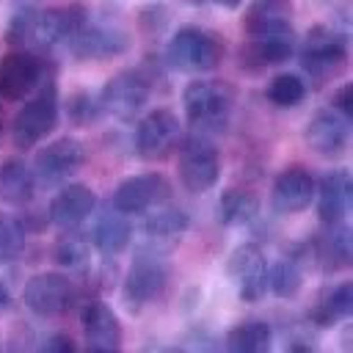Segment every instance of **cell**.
I'll return each mask as SVG.
<instances>
[{
    "label": "cell",
    "mask_w": 353,
    "mask_h": 353,
    "mask_svg": "<svg viewBox=\"0 0 353 353\" xmlns=\"http://www.w3.org/2000/svg\"><path fill=\"white\" fill-rule=\"evenodd\" d=\"M234 85L226 80H190L182 91V105L193 135L223 132L234 110Z\"/></svg>",
    "instance_id": "obj_1"
},
{
    "label": "cell",
    "mask_w": 353,
    "mask_h": 353,
    "mask_svg": "<svg viewBox=\"0 0 353 353\" xmlns=\"http://www.w3.org/2000/svg\"><path fill=\"white\" fill-rule=\"evenodd\" d=\"M58 124V91H55V74L39 83L36 97H30L11 121V141L19 152L33 149L39 141H44Z\"/></svg>",
    "instance_id": "obj_2"
},
{
    "label": "cell",
    "mask_w": 353,
    "mask_h": 353,
    "mask_svg": "<svg viewBox=\"0 0 353 353\" xmlns=\"http://www.w3.org/2000/svg\"><path fill=\"white\" fill-rule=\"evenodd\" d=\"M223 58V41L204 28H179L165 50V61L176 72L201 74L218 69Z\"/></svg>",
    "instance_id": "obj_3"
},
{
    "label": "cell",
    "mask_w": 353,
    "mask_h": 353,
    "mask_svg": "<svg viewBox=\"0 0 353 353\" xmlns=\"http://www.w3.org/2000/svg\"><path fill=\"white\" fill-rule=\"evenodd\" d=\"M301 66L312 80L323 83L339 72V66L347 58V41L339 30L328 25H314L306 30L303 44H301Z\"/></svg>",
    "instance_id": "obj_4"
},
{
    "label": "cell",
    "mask_w": 353,
    "mask_h": 353,
    "mask_svg": "<svg viewBox=\"0 0 353 353\" xmlns=\"http://www.w3.org/2000/svg\"><path fill=\"white\" fill-rule=\"evenodd\" d=\"M168 287V265L163 262V254L141 251V256L132 262V268L124 276L121 295L130 312H141L146 303L157 301Z\"/></svg>",
    "instance_id": "obj_5"
},
{
    "label": "cell",
    "mask_w": 353,
    "mask_h": 353,
    "mask_svg": "<svg viewBox=\"0 0 353 353\" xmlns=\"http://www.w3.org/2000/svg\"><path fill=\"white\" fill-rule=\"evenodd\" d=\"M152 83L154 80L149 77V72L143 66L141 69H121V72H116L113 77L105 80L102 94H99L105 113H113L119 119H132L149 102Z\"/></svg>",
    "instance_id": "obj_6"
},
{
    "label": "cell",
    "mask_w": 353,
    "mask_h": 353,
    "mask_svg": "<svg viewBox=\"0 0 353 353\" xmlns=\"http://www.w3.org/2000/svg\"><path fill=\"white\" fill-rule=\"evenodd\" d=\"M182 143V124L168 108H154L135 127V152L143 160H165Z\"/></svg>",
    "instance_id": "obj_7"
},
{
    "label": "cell",
    "mask_w": 353,
    "mask_h": 353,
    "mask_svg": "<svg viewBox=\"0 0 353 353\" xmlns=\"http://www.w3.org/2000/svg\"><path fill=\"white\" fill-rule=\"evenodd\" d=\"M83 163H85V146L77 138H72V135L55 138L44 149H39V154L33 160L36 185H41V188L63 185V182H69V176H74L80 171Z\"/></svg>",
    "instance_id": "obj_8"
},
{
    "label": "cell",
    "mask_w": 353,
    "mask_h": 353,
    "mask_svg": "<svg viewBox=\"0 0 353 353\" xmlns=\"http://www.w3.org/2000/svg\"><path fill=\"white\" fill-rule=\"evenodd\" d=\"M176 171H179V182L188 193H207L210 188H215V182L221 176V163H218L215 146L201 135H190L179 152Z\"/></svg>",
    "instance_id": "obj_9"
},
{
    "label": "cell",
    "mask_w": 353,
    "mask_h": 353,
    "mask_svg": "<svg viewBox=\"0 0 353 353\" xmlns=\"http://www.w3.org/2000/svg\"><path fill=\"white\" fill-rule=\"evenodd\" d=\"M44 61L30 50H11L0 58V99L19 102L36 94L44 80Z\"/></svg>",
    "instance_id": "obj_10"
},
{
    "label": "cell",
    "mask_w": 353,
    "mask_h": 353,
    "mask_svg": "<svg viewBox=\"0 0 353 353\" xmlns=\"http://www.w3.org/2000/svg\"><path fill=\"white\" fill-rule=\"evenodd\" d=\"M22 301L39 317H58V314H63L72 306V301H74V284L63 273L44 270V273H36V276H30L25 281Z\"/></svg>",
    "instance_id": "obj_11"
},
{
    "label": "cell",
    "mask_w": 353,
    "mask_h": 353,
    "mask_svg": "<svg viewBox=\"0 0 353 353\" xmlns=\"http://www.w3.org/2000/svg\"><path fill=\"white\" fill-rule=\"evenodd\" d=\"M168 199H171V182L163 174L149 171V174H135L119 182L110 204L124 215H143L152 207L168 204Z\"/></svg>",
    "instance_id": "obj_12"
},
{
    "label": "cell",
    "mask_w": 353,
    "mask_h": 353,
    "mask_svg": "<svg viewBox=\"0 0 353 353\" xmlns=\"http://www.w3.org/2000/svg\"><path fill=\"white\" fill-rule=\"evenodd\" d=\"M72 58L77 61H108L130 50V36L119 25H91L85 22L69 41Z\"/></svg>",
    "instance_id": "obj_13"
},
{
    "label": "cell",
    "mask_w": 353,
    "mask_h": 353,
    "mask_svg": "<svg viewBox=\"0 0 353 353\" xmlns=\"http://www.w3.org/2000/svg\"><path fill=\"white\" fill-rule=\"evenodd\" d=\"M229 276L237 281V295L245 303H256L268 292V262L254 243H243L229 254Z\"/></svg>",
    "instance_id": "obj_14"
},
{
    "label": "cell",
    "mask_w": 353,
    "mask_h": 353,
    "mask_svg": "<svg viewBox=\"0 0 353 353\" xmlns=\"http://www.w3.org/2000/svg\"><path fill=\"white\" fill-rule=\"evenodd\" d=\"M314 190H317V179L312 176V171L303 165H290L276 176L270 190V204L281 215H298L312 207Z\"/></svg>",
    "instance_id": "obj_15"
},
{
    "label": "cell",
    "mask_w": 353,
    "mask_h": 353,
    "mask_svg": "<svg viewBox=\"0 0 353 353\" xmlns=\"http://www.w3.org/2000/svg\"><path fill=\"white\" fill-rule=\"evenodd\" d=\"M188 229H190V215L185 210H176V207H168V204L152 207V210H146V215L141 221V234L146 240L143 251L163 254L171 245H176L185 237Z\"/></svg>",
    "instance_id": "obj_16"
},
{
    "label": "cell",
    "mask_w": 353,
    "mask_h": 353,
    "mask_svg": "<svg viewBox=\"0 0 353 353\" xmlns=\"http://www.w3.org/2000/svg\"><path fill=\"white\" fill-rule=\"evenodd\" d=\"M80 325L88 350H119L124 342V328L119 314L99 298H91L80 309Z\"/></svg>",
    "instance_id": "obj_17"
},
{
    "label": "cell",
    "mask_w": 353,
    "mask_h": 353,
    "mask_svg": "<svg viewBox=\"0 0 353 353\" xmlns=\"http://www.w3.org/2000/svg\"><path fill=\"white\" fill-rule=\"evenodd\" d=\"M97 207V193L83 182H66L47 207L50 223L58 229H77Z\"/></svg>",
    "instance_id": "obj_18"
},
{
    "label": "cell",
    "mask_w": 353,
    "mask_h": 353,
    "mask_svg": "<svg viewBox=\"0 0 353 353\" xmlns=\"http://www.w3.org/2000/svg\"><path fill=\"white\" fill-rule=\"evenodd\" d=\"M292 0H251L243 14V30L256 36H287L292 33Z\"/></svg>",
    "instance_id": "obj_19"
},
{
    "label": "cell",
    "mask_w": 353,
    "mask_h": 353,
    "mask_svg": "<svg viewBox=\"0 0 353 353\" xmlns=\"http://www.w3.org/2000/svg\"><path fill=\"white\" fill-rule=\"evenodd\" d=\"M85 22H88V11L80 3L44 8L39 11V22H36V44L41 47L66 44Z\"/></svg>",
    "instance_id": "obj_20"
},
{
    "label": "cell",
    "mask_w": 353,
    "mask_h": 353,
    "mask_svg": "<svg viewBox=\"0 0 353 353\" xmlns=\"http://www.w3.org/2000/svg\"><path fill=\"white\" fill-rule=\"evenodd\" d=\"M347 119L336 110H320L317 116L309 119V124L303 127V143L320 154V157H334L345 149L347 143Z\"/></svg>",
    "instance_id": "obj_21"
},
{
    "label": "cell",
    "mask_w": 353,
    "mask_h": 353,
    "mask_svg": "<svg viewBox=\"0 0 353 353\" xmlns=\"http://www.w3.org/2000/svg\"><path fill=\"white\" fill-rule=\"evenodd\" d=\"M314 204H317V215H320L323 226L345 221V215L350 210V176L345 168L323 174V179L317 182V190H314Z\"/></svg>",
    "instance_id": "obj_22"
},
{
    "label": "cell",
    "mask_w": 353,
    "mask_h": 353,
    "mask_svg": "<svg viewBox=\"0 0 353 353\" xmlns=\"http://www.w3.org/2000/svg\"><path fill=\"white\" fill-rule=\"evenodd\" d=\"M292 52H295L292 33H287V36H256L248 44H243V50H240V66L256 74L265 66L287 63L292 58Z\"/></svg>",
    "instance_id": "obj_23"
},
{
    "label": "cell",
    "mask_w": 353,
    "mask_h": 353,
    "mask_svg": "<svg viewBox=\"0 0 353 353\" xmlns=\"http://www.w3.org/2000/svg\"><path fill=\"white\" fill-rule=\"evenodd\" d=\"M312 256L325 273L345 270L350 265V232L342 223H325V229L312 240Z\"/></svg>",
    "instance_id": "obj_24"
},
{
    "label": "cell",
    "mask_w": 353,
    "mask_h": 353,
    "mask_svg": "<svg viewBox=\"0 0 353 353\" xmlns=\"http://www.w3.org/2000/svg\"><path fill=\"white\" fill-rule=\"evenodd\" d=\"M132 240V223L127 221L124 212L119 210H108L99 215V221L94 223L91 232V243L102 256H119L121 251H127Z\"/></svg>",
    "instance_id": "obj_25"
},
{
    "label": "cell",
    "mask_w": 353,
    "mask_h": 353,
    "mask_svg": "<svg viewBox=\"0 0 353 353\" xmlns=\"http://www.w3.org/2000/svg\"><path fill=\"white\" fill-rule=\"evenodd\" d=\"M36 176L33 168L25 165L19 157H11L0 165V199L14 207H28L36 196Z\"/></svg>",
    "instance_id": "obj_26"
},
{
    "label": "cell",
    "mask_w": 353,
    "mask_h": 353,
    "mask_svg": "<svg viewBox=\"0 0 353 353\" xmlns=\"http://www.w3.org/2000/svg\"><path fill=\"white\" fill-rule=\"evenodd\" d=\"M259 215V196L251 188H226L218 199V221L223 226H248Z\"/></svg>",
    "instance_id": "obj_27"
},
{
    "label": "cell",
    "mask_w": 353,
    "mask_h": 353,
    "mask_svg": "<svg viewBox=\"0 0 353 353\" xmlns=\"http://www.w3.org/2000/svg\"><path fill=\"white\" fill-rule=\"evenodd\" d=\"M353 312V284L342 281L336 287H331L314 306H312V323L320 328L336 325L339 320H345Z\"/></svg>",
    "instance_id": "obj_28"
},
{
    "label": "cell",
    "mask_w": 353,
    "mask_h": 353,
    "mask_svg": "<svg viewBox=\"0 0 353 353\" xmlns=\"http://www.w3.org/2000/svg\"><path fill=\"white\" fill-rule=\"evenodd\" d=\"M273 345V328L265 320L237 323L226 334V347L232 353H268Z\"/></svg>",
    "instance_id": "obj_29"
},
{
    "label": "cell",
    "mask_w": 353,
    "mask_h": 353,
    "mask_svg": "<svg viewBox=\"0 0 353 353\" xmlns=\"http://www.w3.org/2000/svg\"><path fill=\"white\" fill-rule=\"evenodd\" d=\"M301 287H303V268L295 256H281L273 265H268V290L276 298L290 301L301 292Z\"/></svg>",
    "instance_id": "obj_30"
},
{
    "label": "cell",
    "mask_w": 353,
    "mask_h": 353,
    "mask_svg": "<svg viewBox=\"0 0 353 353\" xmlns=\"http://www.w3.org/2000/svg\"><path fill=\"white\" fill-rule=\"evenodd\" d=\"M91 259V243L77 229H63V237L55 243V262L69 270L85 268Z\"/></svg>",
    "instance_id": "obj_31"
},
{
    "label": "cell",
    "mask_w": 353,
    "mask_h": 353,
    "mask_svg": "<svg viewBox=\"0 0 353 353\" xmlns=\"http://www.w3.org/2000/svg\"><path fill=\"white\" fill-rule=\"evenodd\" d=\"M63 110L69 116V121L74 127H91L97 124L102 116H105V108H102V99L88 94V91H74L66 97L63 102Z\"/></svg>",
    "instance_id": "obj_32"
},
{
    "label": "cell",
    "mask_w": 353,
    "mask_h": 353,
    "mask_svg": "<svg viewBox=\"0 0 353 353\" xmlns=\"http://www.w3.org/2000/svg\"><path fill=\"white\" fill-rule=\"evenodd\" d=\"M303 97H306V83L292 72H279L268 83V99L279 108H292L303 102Z\"/></svg>",
    "instance_id": "obj_33"
},
{
    "label": "cell",
    "mask_w": 353,
    "mask_h": 353,
    "mask_svg": "<svg viewBox=\"0 0 353 353\" xmlns=\"http://www.w3.org/2000/svg\"><path fill=\"white\" fill-rule=\"evenodd\" d=\"M36 22H39V8L33 6L19 8L6 28V41L14 50H22V47L28 50V44H36Z\"/></svg>",
    "instance_id": "obj_34"
},
{
    "label": "cell",
    "mask_w": 353,
    "mask_h": 353,
    "mask_svg": "<svg viewBox=\"0 0 353 353\" xmlns=\"http://www.w3.org/2000/svg\"><path fill=\"white\" fill-rule=\"evenodd\" d=\"M22 245H25V229L19 226V221L0 215V265L17 259Z\"/></svg>",
    "instance_id": "obj_35"
},
{
    "label": "cell",
    "mask_w": 353,
    "mask_h": 353,
    "mask_svg": "<svg viewBox=\"0 0 353 353\" xmlns=\"http://www.w3.org/2000/svg\"><path fill=\"white\" fill-rule=\"evenodd\" d=\"M168 19H171V11H168V6H163V3H149V6H143L141 14H138V25H141V30H143L146 36L163 33L165 25H168Z\"/></svg>",
    "instance_id": "obj_36"
},
{
    "label": "cell",
    "mask_w": 353,
    "mask_h": 353,
    "mask_svg": "<svg viewBox=\"0 0 353 353\" xmlns=\"http://www.w3.org/2000/svg\"><path fill=\"white\" fill-rule=\"evenodd\" d=\"M334 110L342 113L345 119L353 113V85H350V83H345V85L334 94Z\"/></svg>",
    "instance_id": "obj_37"
},
{
    "label": "cell",
    "mask_w": 353,
    "mask_h": 353,
    "mask_svg": "<svg viewBox=\"0 0 353 353\" xmlns=\"http://www.w3.org/2000/svg\"><path fill=\"white\" fill-rule=\"evenodd\" d=\"M44 350H50V353H72V350H77V342L72 336H66V334H55V336H50L44 342Z\"/></svg>",
    "instance_id": "obj_38"
},
{
    "label": "cell",
    "mask_w": 353,
    "mask_h": 353,
    "mask_svg": "<svg viewBox=\"0 0 353 353\" xmlns=\"http://www.w3.org/2000/svg\"><path fill=\"white\" fill-rule=\"evenodd\" d=\"M8 306H11V290H8V284L0 279V314L8 312Z\"/></svg>",
    "instance_id": "obj_39"
},
{
    "label": "cell",
    "mask_w": 353,
    "mask_h": 353,
    "mask_svg": "<svg viewBox=\"0 0 353 353\" xmlns=\"http://www.w3.org/2000/svg\"><path fill=\"white\" fill-rule=\"evenodd\" d=\"M215 6H221V8H240V3L243 0H212Z\"/></svg>",
    "instance_id": "obj_40"
},
{
    "label": "cell",
    "mask_w": 353,
    "mask_h": 353,
    "mask_svg": "<svg viewBox=\"0 0 353 353\" xmlns=\"http://www.w3.org/2000/svg\"><path fill=\"white\" fill-rule=\"evenodd\" d=\"M185 3H188V6H204L207 0H185Z\"/></svg>",
    "instance_id": "obj_41"
},
{
    "label": "cell",
    "mask_w": 353,
    "mask_h": 353,
    "mask_svg": "<svg viewBox=\"0 0 353 353\" xmlns=\"http://www.w3.org/2000/svg\"><path fill=\"white\" fill-rule=\"evenodd\" d=\"M3 124L6 121H3V102H0V135H3Z\"/></svg>",
    "instance_id": "obj_42"
}]
</instances>
